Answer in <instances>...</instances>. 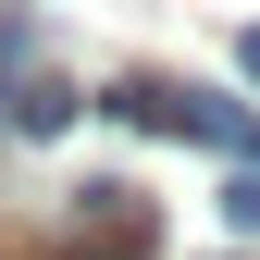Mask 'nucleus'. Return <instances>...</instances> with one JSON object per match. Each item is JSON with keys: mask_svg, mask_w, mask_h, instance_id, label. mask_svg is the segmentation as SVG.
<instances>
[{"mask_svg": "<svg viewBox=\"0 0 260 260\" xmlns=\"http://www.w3.org/2000/svg\"><path fill=\"white\" fill-rule=\"evenodd\" d=\"M223 223H236V236H260V161H248L236 186H223Z\"/></svg>", "mask_w": 260, "mask_h": 260, "instance_id": "4", "label": "nucleus"}, {"mask_svg": "<svg viewBox=\"0 0 260 260\" xmlns=\"http://www.w3.org/2000/svg\"><path fill=\"white\" fill-rule=\"evenodd\" d=\"M75 248H100V260H137V248H149V211H137V186H87V199H75Z\"/></svg>", "mask_w": 260, "mask_h": 260, "instance_id": "2", "label": "nucleus"}, {"mask_svg": "<svg viewBox=\"0 0 260 260\" xmlns=\"http://www.w3.org/2000/svg\"><path fill=\"white\" fill-rule=\"evenodd\" d=\"M13 124H25V137H62V124H75V87H50V75H38V87L13 100Z\"/></svg>", "mask_w": 260, "mask_h": 260, "instance_id": "3", "label": "nucleus"}, {"mask_svg": "<svg viewBox=\"0 0 260 260\" xmlns=\"http://www.w3.org/2000/svg\"><path fill=\"white\" fill-rule=\"evenodd\" d=\"M236 62H248V75H260V25H248V38H236Z\"/></svg>", "mask_w": 260, "mask_h": 260, "instance_id": "5", "label": "nucleus"}, {"mask_svg": "<svg viewBox=\"0 0 260 260\" xmlns=\"http://www.w3.org/2000/svg\"><path fill=\"white\" fill-rule=\"evenodd\" d=\"M112 112L124 124H149V137H199V149H223V161H260V124L248 112H223V100H199V87H112Z\"/></svg>", "mask_w": 260, "mask_h": 260, "instance_id": "1", "label": "nucleus"}]
</instances>
